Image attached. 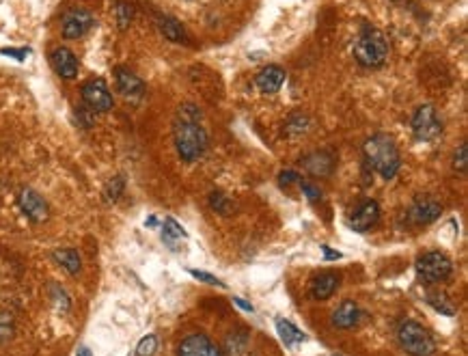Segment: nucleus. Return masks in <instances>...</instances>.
Returning <instances> with one entry per match:
<instances>
[{"instance_id": "f257e3e1", "label": "nucleus", "mask_w": 468, "mask_h": 356, "mask_svg": "<svg viewBox=\"0 0 468 356\" xmlns=\"http://www.w3.org/2000/svg\"><path fill=\"white\" fill-rule=\"evenodd\" d=\"M173 136H175V147L182 160L192 162L196 158H201L210 143L207 132L201 125V111L192 104H184L173 125Z\"/></svg>"}, {"instance_id": "f03ea898", "label": "nucleus", "mask_w": 468, "mask_h": 356, "mask_svg": "<svg viewBox=\"0 0 468 356\" xmlns=\"http://www.w3.org/2000/svg\"><path fill=\"white\" fill-rule=\"evenodd\" d=\"M363 151H365V162L372 166L382 180H393L400 169H402V156H400V149L395 145V138L380 132V134H374L372 138H367L365 145H363Z\"/></svg>"}, {"instance_id": "7ed1b4c3", "label": "nucleus", "mask_w": 468, "mask_h": 356, "mask_svg": "<svg viewBox=\"0 0 468 356\" xmlns=\"http://www.w3.org/2000/svg\"><path fill=\"white\" fill-rule=\"evenodd\" d=\"M388 57V41L384 33H380L374 27H365L354 41V59L358 65L367 69L382 67Z\"/></svg>"}, {"instance_id": "20e7f679", "label": "nucleus", "mask_w": 468, "mask_h": 356, "mask_svg": "<svg viewBox=\"0 0 468 356\" xmlns=\"http://www.w3.org/2000/svg\"><path fill=\"white\" fill-rule=\"evenodd\" d=\"M397 339H400V346L410 356H434L436 352V341L430 335V330L412 320H406L400 324Z\"/></svg>"}, {"instance_id": "39448f33", "label": "nucleus", "mask_w": 468, "mask_h": 356, "mask_svg": "<svg viewBox=\"0 0 468 356\" xmlns=\"http://www.w3.org/2000/svg\"><path fill=\"white\" fill-rule=\"evenodd\" d=\"M416 272L425 283H442L451 276L453 264L445 252L430 250L416 259Z\"/></svg>"}, {"instance_id": "423d86ee", "label": "nucleus", "mask_w": 468, "mask_h": 356, "mask_svg": "<svg viewBox=\"0 0 468 356\" xmlns=\"http://www.w3.org/2000/svg\"><path fill=\"white\" fill-rule=\"evenodd\" d=\"M412 132L418 141H436L442 134V121L432 104L416 108L412 117Z\"/></svg>"}, {"instance_id": "0eeeda50", "label": "nucleus", "mask_w": 468, "mask_h": 356, "mask_svg": "<svg viewBox=\"0 0 468 356\" xmlns=\"http://www.w3.org/2000/svg\"><path fill=\"white\" fill-rule=\"evenodd\" d=\"M82 99L93 113H106L112 108V93L102 78H93L82 85Z\"/></svg>"}, {"instance_id": "6e6552de", "label": "nucleus", "mask_w": 468, "mask_h": 356, "mask_svg": "<svg viewBox=\"0 0 468 356\" xmlns=\"http://www.w3.org/2000/svg\"><path fill=\"white\" fill-rule=\"evenodd\" d=\"M93 27V15L87 9H71L63 15L61 31L65 39H80L85 37Z\"/></svg>"}, {"instance_id": "1a4fd4ad", "label": "nucleus", "mask_w": 468, "mask_h": 356, "mask_svg": "<svg viewBox=\"0 0 468 356\" xmlns=\"http://www.w3.org/2000/svg\"><path fill=\"white\" fill-rule=\"evenodd\" d=\"M440 214H442V206L432 197H418L408 210L410 222L418 225V227L434 222L436 218H440Z\"/></svg>"}, {"instance_id": "9d476101", "label": "nucleus", "mask_w": 468, "mask_h": 356, "mask_svg": "<svg viewBox=\"0 0 468 356\" xmlns=\"http://www.w3.org/2000/svg\"><path fill=\"white\" fill-rule=\"evenodd\" d=\"M17 201H20L22 212L27 214L33 222H43V220H47L50 208H47L45 199H43L39 192H35V190H31V188H24V190L20 192Z\"/></svg>"}, {"instance_id": "9b49d317", "label": "nucleus", "mask_w": 468, "mask_h": 356, "mask_svg": "<svg viewBox=\"0 0 468 356\" xmlns=\"http://www.w3.org/2000/svg\"><path fill=\"white\" fill-rule=\"evenodd\" d=\"M378 218H380V206H378V201L369 199V201L360 203V208L352 214L350 227L354 229V232H358V234H365V232H369V229H372L378 222Z\"/></svg>"}, {"instance_id": "f8f14e48", "label": "nucleus", "mask_w": 468, "mask_h": 356, "mask_svg": "<svg viewBox=\"0 0 468 356\" xmlns=\"http://www.w3.org/2000/svg\"><path fill=\"white\" fill-rule=\"evenodd\" d=\"M180 356H223V354H220V350L210 341V337L196 333L182 341Z\"/></svg>"}, {"instance_id": "ddd939ff", "label": "nucleus", "mask_w": 468, "mask_h": 356, "mask_svg": "<svg viewBox=\"0 0 468 356\" xmlns=\"http://www.w3.org/2000/svg\"><path fill=\"white\" fill-rule=\"evenodd\" d=\"M52 67L63 80H73L78 76V59L69 48H57L52 52Z\"/></svg>"}, {"instance_id": "4468645a", "label": "nucleus", "mask_w": 468, "mask_h": 356, "mask_svg": "<svg viewBox=\"0 0 468 356\" xmlns=\"http://www.w3.org/2000/svg\"><path fill=\"white\" fill-rule=\"evenodd\" d=\"M115 78H117V89L123 93V97H128V99H138V97H142V93H145V85H142V80L138 78L136 73H132V71L126 69V67H117V69H115Z\"/></svg>"}, {"instance_id": "2eb2a0df", "label": "nucleus", "mask_w": 468, "mask_h": 356, "mask_svg": "<svg viewBox=\"0 0 468 356\" xmlns=\"http://www.w3.org/2000/svg\"><path fill=\"white\" fill-rule=\"evenodd\" d=\"M255 83H257V89H259L261 93L272 95V93H277V91L283 87V83H285V69L279 67V65H268V67H263V69L257 73Z\"/></svg>"}, {"instance_id": "dca6fc26", "label": "nucleus", "mask_w": 468, "mask_h": 356, "mask_svg": "<svg viewBox=\"0 0 468 356\" xmlns=\"http://www.w3.org/2000/svg\"><path fill=\"white\" fill-rule=\"evenodd\" d=\"M335 156L330 151H313L302 160V166L313 175V177H328L335 171Z\"/></svg>"}, {"instance_id": "f3484780", "label": "nucleus", "mask_w": 468, "mask_h": 356, "mask_svg": "<svg viewBox=\"0 0 468 356\" xmlns=\"http://www.w3.org/2000/svg\"><path fill=\"white\" fill-rule=\"evenodd\" d=\"M360 309L354 300H343L337 311L332 313V324L341 330H348V328H354L358 322H360Z\"/></svg>"}, {"instance_id": "a211bd4d", "label": "nucleus", "mask_w": 468, "mask_h": 356, "mask_svg": "<svg viewBox=\"0 0 468 356\" xmlns=\"http://www.w3.org/2000/svg\"><path fill=\"white\" fill-rule=\"evenodd\" d=\"M339 287V274L337 272H324L311 283V298L315 300H328L335 290Z\"/></svg>"}, {"instance_id": "6ab92c4d", "label": "nucleus", "mask_w": 468, "mask_h": 356, "mask_svg": "<svg viewBox=\"0 0 468 356\" xmlns=\"http://www.w3.org/2000/svg\"><path fill=\"white\" fill-rule=\"evenodd\" d=\"M160 31L168 41H173V43H186V39H188L184 27L175 17H162L160 20Z\"/></svg>"}, {"instance_id": "aec40b11", "label": "nucleus", "mask_w": 468, "mask_h": 356, "mask_svg": "<svg viewBox=\"0 0 468 356\" xmlns=\"http://www.w3.org/2000/svg\"><path fill=\"white\" fill-rule=\"evenodd\" d=\"M277 333H279V337L285 346H293V343L305 341L302 330L298 326H293L291 322H287V320H277Z\"/></svg>"}, {"instance_id": "412c9836", "label": "nucleus", "mask_w": 468, "mask_h": 356, "mask_svg": "<svg viewBox=\"0 0 468 356\" xmlns=\"http://www.w3.org/2000/svg\"><path fill=\"white\" fill-rule=\"evenodd\" d=\"M54 259L69 272V274H78L80 268H82V262H80V255L73 248H59L54 250Z\"/></svg>"}, {"instance_id": "4be33fe9", "label": "nucleus", "mask_w": 468, "mask_h": 356, "mask_svg": "<svg viewBox=\"0 0 468 356\" xmlns=\"http://www.w3.org/2000/svg\"><path fill=\"white\" fill-rule=\"evenodd\" d=\"M162 240L173 248V250H177V244H180V240H186V232H184V227L175 220V218H166L164 220V232H162Z\"/></svg>"}, {"instance_id": "5701e85b", "label": "nucleus", "mask_w": 468, "mask_h": 356, "mask_svg": "<svg viewBox=\"0 0 468 356\" xmlns=\"http://www.w3.org/2000/svg\"><path fill=\"white\" fill-rule=\"evenodd\" d=\"M309 125H311V121H309L307 115L293 113V115H289V119L285 123V134L287 136H300V134H305L309 130Z\"/></svg>"}, {"instance_id": "b1692460", "label": "nucleus", "mask_w": 468, "mask_h": 356, "mask_svg": "<svg viewBox=\"0 0 468 356\" xmlns=\"http://www.w3.org/2000/svg\"><path fill=\"white\" fill-rule=\"evenodd\" d=\"M427 302L432 304L436 311H440L442 315H455V307L451 304V300H449L447 294H442V292H430L427 294Z\"/></svg>"}, {"instance_id": "393cba45", "label": "nucleus", "mask_w": 468, "mask_h": 356, "mask_svg": "<svg viewBox=\"0 0 468 356\" xmlns=\"http://www.w3.org/2000/svg\"><path fill=\"white\" fill-rule=\"evenodd\" d=\"M115 15H117L119 29L126 31L130 24H132V20H134V5L130 3V0H121V3H117Z\"/></svg>"}, {"instance_id": "a878e982", "label": "nucleus", "mask_w": 468, "mask_h": 356, "mask_svg": "<svg viewBox=\"0 0 468 356\" xmlns=\"http://www.w3.org/2000/svg\"><path fill=\"white\" fill-rule=\"evenodd\" d=\"M210 208L216 210L218 214L229 216L233 206H231V201H229L223 192H212V194H210Z\"/></svg>"}, {"instance_id": "bb28decb", "label": "nucleus", "mask_w": 468, "mask_h": 356, "mask_svg": "<svg viewBox=\"0 0 468 356\" xmlns=\"http://www.w3.org/2000/svg\"><path fill=\"white\" fill-rule=\"evenodd\" d=\"M158 352V337L156 335H147L140 339V343L136 346V356H154Z\"/></svg>"}, {"instance_id": "cd10ccee", "label": "nucleus", "mask_w": 468, "mask_h": 356, "mask_svg": "<svg viewBox=\"0 0 468 356\" xmlns=\"http://www.w3.org/2000/svg\"><path fill=\"white\" fill-rule=\"evenodd\" d=\"M453 169L460 171V173H466V169H468V147H466V143L455 149V154H453Z\"/></svg>"}, {"instance_id": "c85d7f7f", "label": "nucleus", "mask_w": 468, "mask_h": 356, "mask_svg": "<svg viewBox=\"0 0 468 356\" xmlns=\"http://www.w3.org/2000/svg\"><path fill=\"white\" fill-rule=\"evenodd\" d=\"M123 188H126V180H123V177H115V180H110V184L106 186V199L117 201L121 197Z\"/></svg>"}, {"instance_id": "c756f323", "label": "nucleus", "mask_w": 468, "mask_h": 356, "mask_svg": "<svg viewBox=\"0 0 468 356\" xmlns=\"http://www.w3.org/2000/svg\"><path fill=\"white\" fill-rule=\"evenodd\" d=\"M13 335V318L9 313H0V343Z\"/></svg>"}, {"instance_id": "7c9ffc66", "label": "nucleus", "mask_w": 468, "mask_h": 356, "mask_svg": "<svg viewBox=\"0 0 468 356\" xmlns=\"http://www.w3.org/2000/svg\"><path fill=\"white\" fill-rule=\"evenodd\" d=\"M190 274H192L194 278H199V281L207 283V285H220V287H225V283H220L214 274H207V272H201V270H190Z\"/></svg>"}, {"instance_id": "2f4dec72", "label": "nucleus", "mask_w": 468, "mask_h": 356, "mask_svg": "<svg viewBox=\"0 0 468 356\" xmlns=\"http://www.w3.org/2000/svg\"><path fill=\"white\" fill-rule=\"evenodd\" d=\"M298 180H302V177L295 173V171H283L279 175V182L281 186H291V184H298Z\"/></svg>"}, {"instance_id": "473e14b6", "label": "nucleus", "mask_w": 468, "mask_h": 356, "mask_svg": "<svg viewBox=\"0 0 468 356\" xmlns=\"http://www.w3.org/2000/svg\"><path fill=\"white\" fill-rule=\"evenodd\" d=\"M300 188L309 197V201H319V199H322V192H319V188L313 186L311 182H300Z\"/></svg>"}, {"instance_id": "72a5a7b5", "label": "nucleus", "mask_w": 468, "mask_h": 356, "mask_svg": "<svg viewBox=\"0 0 468 356\" xmlns=\"http://www.w3.org/2000/svg\"><path fill=\"white\" fill-rule=\"evenodd\" d=\"M3 55H11V57H17V61H24V57L29 55V50H0Z\"/></svg>"}, {"instance_id": "f704fd0d", "label": "nucleus", "mask_w": 468, "mask_h": 356, "mask_svg": "<svg viewBox=\"0 0 468 356\" xmlns=\"http://www.w3.org/2000/svg\"><path fill=\"white\" fill-rule=\"evenodd\" d=\"M233 302L237 304V307H240V309H244V311H249V313H253V311H255V309H253V304H249V302H246L244 298H237V296H235V298H233Z\"/></svg>"}, {"instance_id": "c9c22d12", "label": "nucleus", "mask_w": 468, "mask_h": 356, "mask_svg": "<svg viewBox=\"0 0 468 356\" xmlns=\"http://www.w3.org/2000/svg\"><path fill=\"white\" fill-rule=\"evenodd\" d=\"M322 250H324V257L326 259H341V252L330 250V246H322Z\"/></svg>"}, {"instance_id": "e433bc0d", "label": "nucleus", "mask_w": 468, "mask_h": 356, "mask_svg": "<svg viewBox=\"0 0 468 356\" xmlns=\"http://www.w3.org/2000/svg\"><path fill=\"white\" fill-rule=\"evenodd\" d=\"M78 356H91V352H89L87 348H80V350H78Z\"/></svg>"}]
</instances>
